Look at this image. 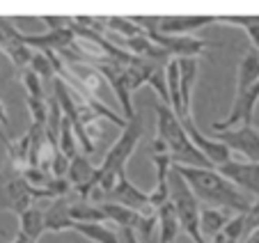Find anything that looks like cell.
Returning a JSON list of instances; mask_svg holds the SVG:
<instances>
[{
    "instance_id": "obj_1",
    "label": "cell",
    "mask_w": 259,
    "mask_h": 243,
    "mask_svg": "<svg viewBox=\"0 0 259 243\" xmlns=\"http://www.w3.org/2000/svg\"><path fill=\"white\" fill-rule=\"evenodd\" d=\"M172 170L188 184L191 193L197 202H206L211 209H223L227 214H248L254 199L248 193L239 190L234 184L220 177L213 168H188V166H172Z\"/></svg>"
},
{
    "instance_id": "obj_2",
    "label": "cell",
    "mask_w": 259,
    "mask_h": 243,
    "mask_svg": "<svg viewBox=\"0 0 259 243\" xmlns=\"http://www.w3.org/2000/svg\"><path fill=\"white\" fill-rule=\"evenodd\" d=\"M142 133H145L142 117L136 112V115H133L126 124H124L122 136L117 138V142L108 149V154H106V158H103L101 168H97V186L90 190V197H88L90 202L101 205L103 197H106V193H110V190H113V186L117 184L124 175H126V163H128V158H131V154L136 151V147H138V142H140Z\"/></svg>"
},
{
    "instance_id": "obj_3",
    "label": "cell",
    "mask_w": 259,
    "mask_h": 243,
    "mask_svg": "<svg viewBox=\"0 0 259 243\" xmlns=\"http://www.w3.org/2000/svg\"><path fill=\"white\" fill-rule=\"evenodd\" d=\"M156 138H161L167 147L172 166H188V168H213L200 151L188 140L184 124L179 117L163 103H156Z\"/></svg>"
},
{
    "instance_id": "obj_4",
    "label": "cell",
    "mask_w": 259,
    "mask_h": 243,
    "mask_svg": "<svg viewBox=\"0 0 259 243\" xmlns=\"http://www.w3.org/2000/svg\"><path fill=\"white\" fill-rule=\"evenodd\" d=\"M128 19H131L133 23L145 32V37L149 39L152 44H156L158 49H163L170 58H175V60H179V58H197V55H202L211 46L206 39L191 37V34H186V37H170V34H161L156 30L161 16H128Z\"/></svg>"
},
{
    "instance_id": "obj_5",
    "label": "cell",
    "mask_w": 259,
    "mask_h": 243,
    "mask_svg": "<svg viewBox=\"0 0 259 243\" xmlns=\"http://www.w3.org/2000/svg\"><path fill=\"white\" fill-rule=\"evenodd\" d=\"M167 193H170V205L177 214V220H179V227L188 234L195 243H202L200 234V202L197 197L191 193L188 184L177 175L175 170H170V177H167Z\"/></svg>"
},
{
    "instance_id": "obj_6",
    "label": "cell",
    "mask_w": 259,
    "mask_h": 243,
    "mask_svg": "<svg viewBox=\"0 0 259 243\" xmlns=\"http://www.w3.org/2000/svg\"><path fill=\"white\" fill-rule=\"evenodd\" d=\"M44 197H46L44 190L30 188L23 181L21 172L12 170L10 166L0 170V209L21 216L25 209L32 207L34 199H44Z\"/></svg>"
},
{
    "instance_id": "obj_7",
    "label": "cell",
    "mask_w": 259,
    "mask_h": 243,
    "mask_svg": "<svg viewBox=\"0 0 259 243\" xmlns=\"http://www.w3.org/2000/svg\"><path fill=\"white\" fill-rule=\"evenodd\" d=\"M106 216V220L115 223L119 229H131L136 232V236H142V238H152L154 236V229H156V214L152 216H142L133 209H126V207H119V205H113V202H103L99 205Z\"/></svg>"
},
{
    "instance_id": "obj_8",
    "label": "cell",
    "mask_w": 259,
    "mask_h": 243,
    "mask_svg": "<svg viewBox=\"0 0 259 243\" xmlns=\"http://www.w3.org/2000/svg\"><path fill=\"white\" fill-rule=\"evenodd\" d=\"M211 140L220 142L230 151H239L248 158V163H259V131L250 127L227 129V131H213Z\"/></svg>"
},
{
    "instance_id": "obj_9",
    "label": "cell",
    "mask_w": 259,
    "mask_h": 243,
    "mask_svg": "<svg viewBox=\"0 0 259 243\" xmlns=\"http://www.w3.org/2000/svg\"><path fill=\"white\" fill-rule=\"evenodd\" d=\"M122 64L113 62V60H94V71L99 73L101 78H106V83L113 88L115 97H117L119 106H122V112H124V119H131L133 115H136V110H133V103H131V90H128V83H126V73H124Z\"/></svg>"
},
{
    "instance_id": "obj_10",
    "label": "cell",
    "mask_w": 259,
    "mask_h": 243,
    "mask_svg": "<svg viewBox=\"0 0 259 243\" xmlns=\"http://www.w3.org/2000/svg\"><path fill=\"white\" fill-rule=\"evenodd\" d=\"M220 177H225L230 184H234L239 190L248 193L252 199L259 197V163H248V160H225L213 168Z\"/></svg>"
},
{
    "instance_id": "obj_11",
    "label": "cell",
    "mask_w": 259,
    "mask_h": 243,
    "mask_svg": "<svg viewBox=\"0 0 259 243\" xmlns=\"http://www.w3.org/2000/svg\"><path fill=\"white\" fill-rule=\"evenodd\" d=\"M257 101H259V80L254 85H250L248 90H243V92H236L232 112L223 122L211 124V131H227V129L236 127V124L250 127V124H252V117H254V106H257Z\"/></svg>"
},
{
    "instance_id": "obj_12",
    "label": "cell",
    "mask_w": 259,
    "mask_h": 243,
    "mask_svg": "<svg viewBox=\"0 0 259 243\" xmlns=\"http://www.w3.org/2000/svg\"><path fill=\"white\" fill-rule=\"evenodd\" d=\"M103 202H113V205L126 207V209H133V211H138V214H142V216L156 214V211L149 207V195H147L145 190H140L138 186H133L131 181H128L126 175H124L122 179L113 186V190H110V193H106ZM103 202H101V205H103Z\"/></svg>"
},
{
    "instance_id": "obj_13",
    "label": "cell",
    "mask_w": 259,
    "mask_h": 243,
    "mask_svg": "<svg viewBox=\"0 0 259 243\" xmlns=\"http://www.w3.org/2000/svg\"><path fill=\"white\" fill-rule=\"evenodd\" d=\"M64 179L71 186V195L78 199H88L90 190L97 186V168L90 163V158L85 154H76L69 160V170Z\"/></svg>"
},
{
    "instance_id": "obj_14",
    "label": "cell",
    "mask_w": 259,
    "mask_h": 243,
    "mask_svg": "<svg viewBox=\"0 0 259 243\" xmlns=\"http://www.w3.org/2000/svg\"><path fill=\"white\" fill-rule=\"evenodd\" d=\"M181 124H184V131H186L188 140L193 142V147H195V149L200 151V154L204 156V158L209 160L213 168L220 166V163H225V160H230V149H227V147H223L220 142L206 138L204 133L195 127V119H184Z\"/></svg>"
},
{
    "instance_id": "obj_15",
    "label": "cell",
    "mask_w": 259,
    "mask_h": 243,
    "mask_svg": "<svg viewBox=\"0 0 259 243\" xmlns=\"http://www.w3.org/2000/svg\"><path fill=\"white\" fill-rule=\"evenodd\" d=\"M179 99H181V119H193L191 101H193V88L197 80V58H179Z\"/></svg>"
},
{
    "instance_id": "obj_16",
    "label": "cell",
    "mask_w": 259,
    "mask_h": 243,
    "mask_svg": "<svg viewBox=\"0 0 259 243\" xmlns=\"http://www.w3.org/2000/svg\"><path fill=\"white\" fill-rule=\"evenodd\" d=\"M211 23H215V16H161L156 30L170 37H186L188 32L202 30Z\"/></svg>"
},
{
    "instance_id": "obj_17",
    "label": "cell",
    "mask_w": 259,
    "mask_h": 243,
    "mask_svg": "<svg viewBox=\"0 0 259 243\" xmlns=\"http://www.w3.org/2000/svg\"><path fill=\"white\" fill-rule=\"evenodd\" d=\"M69 202H71V195L53 199V205L44 211V232H71L73 220L69 218Z\"/></svg>"
},
{
    "instance_id": "obj_18",
    "label": "cell",
    "mask_w": 259,
    "mask_h": 243,
    "mask_svg": "<svg viewBox=\"0 0 259 243\" xmlns=\"http://www.w3.org/2000/svg\"><path fill=\"white\" fill-rule=\"evenodd\" d=\"M19 234L28 238V243H37L44 234V211L37 207H30L19 216Z\"/></svg>"
},
{
    "instance_id": "obj_19",
    "label": "cell",
    "mask_w": 259,
    "mask_h": 243,
    "mask_svg": "<svg viewBox=\"0 0 259 243\" xmlns=\"http://www.w3.org/2000/svg\"><path fill=\"white\" fill-rule=\"evenodd\" d=\"M69 218H71L73 223H101L103 225L106 216H103L99 205L90 202V199L73 197L71 202H69Z\"/></svg>"
},
{
    "instance_id": "obj_20",
    "label": "cell",
    "mask_w": 259,
    "mask_h": 243,
    "mask_svg": "<svg viewBox=\"0 0 259 243\" xmlns=\"http://www.w3.org/2000/svg\"><path fill=\"white\" fill-rule=\"evenodd\" d=\"M259 80V55L257 51H248L239 62V71H236V92H243L250 85Z\"/></svg>"
},
{
    "instance_id": "obj_21",
    "label": "cell",
    "mask_w": 259,
    "mask_h": 243,
    "mask_svg": "<svg viewBox=\"0 0 259 243\" xmlns=\"http://www.w3.org/2000/svg\"><path fill=\"white\" fill-rule=\"evenodd\" d=\"M230 216L223 209H211V207H204L200 209V234L206 241V236H215V234L223 232L227 223H230Z\"/></svg>"
},
{
    "instance_id": "obj_22",
    "label": "cell",
    "mask_w": 259,
    "mask_h": 243,
    "mask_svg": "<svg viewBox=\"0 0 259 243\" xmlns=\"http://www.w3.org/2000/svg\"><path fill=\"white\" fill-rule=\"evenodd\" d=\"M71 232L80 234V236L90 238L94 243H119L117 232H113L110 227H106L101 223H73Z\"/></svg>"
},
{
    "instance_id": "obj_23",
    "label": "cell",
    "mask_w": 259,
    "mask_h": 243,
    "mask_svg": "<svg viewBox=\"0 0 259 243\" xmlns=\"http://www.w3.org/2000/svg\"><path fill=\"white\" fill-rule=\"evenodd\" d=\"M158 218V229H161V236H158V243H175L177 234H179V220H177V214L172 209V205H163L161 209L156 211Z\"/></svg>"
},
{
    "instance_id": "obj_24",
    "label": "cell",
    "mask_w": 259,
    "mask_h": 243,
    "mask_svg": "<svg viewBox=\"0 0 259 243\" xmlns=\"http://www.w3.org/2000/svg\"><path fill=\"white\" fill-rule=\"evenodd\" d=\"M103 30H110L113 34H122V39H131L138 34H145L128 16H108L103 19Z\"/></svg>"
},
{
    "instance_id": "obj_25",
    "label": "cell",
    "mask_w": 259,
    "mask_h": 243,
    "mask_svg": "<svg viewBox=\"0 0 259 243\" xmlns=\"http://www.w3.org/2000/svg\"><path fill=\"white\" fill-rule=\"evenodd\" d=\"M58 151L64 158L71 160L73 156L78 154V147H76V136H73V129L67 119L62 117V124H60V133H58Z\"/></svg>"
},
{
    "instance_id": "obj_26",
    "label": "cell",
    "mask_w": 259,
    "mask_h": 243,
    "mask_svg": "<svg viewBox=\"0 0 259 243\" xmlns=\"http://www.w3.org/2000/svg\"><path fill=\"white\" fill-rule=\"evenodd\" d=\"M19 78H21V85L25 88V92H28L30 99H46L44 88H41V78L37 76L34 71H30V69H23V71L19 73Z\"/></svg>"
},
{
    "instance_id": "obj_27",
    "label": "cell",
    "mask_w": 259,
    "mask_h": 243,
    "mask_svg": "<svg viewBox=\"0 0 259 243\" xmlns=\"http://www.w3.org/2000/svg\"><path fill=\"white\" fill-rule=\"evenodd\" d=\"M25 106H28V112H30V117H32V124L46 127V117H49V103H46V99L25 97Z\"/></svg>"
},
{
    "instance_id": "obj_28",
    "label": "cell",
    "mask_w": 259,
    "mask_h": 243,
    "mask_svg": "<svg viewBox=\"0 0 259 243\" xmlns=\"http://www.w3.org/2000/svg\"><path fill=\"white\" fill-rule=\"evenodd\" d=\"M28 69H30V71H34V73H37V76H39V78H46V80H51V78H55L53 67H51L49 58H46L44 53H39V51H34V53H32V60H30Z\"/></svg>"
},
{
    "instance_id": "obj_29",
    "label": "cell",
    "mask_w": 259,
    "mask_h": 243,
    "mask_svg": "<svg viewBox=\"0 0 259 243\" xmlns=\"http://www.w3.org/2000/svg\"><path fill=\"white\" fill-rule=\"evenodd\" d=\"M254 229H259V197L254 199L248 214L243 216V238H248Z\"/></svg>"
},
{
    "instance_id": "obj_30",
    "label": "cell",
    "mask_w": 259,
    "mask_h": 243,
    "mask_svg": "<svg viewBox=\"0 0 259 243\" xmlns=\"http://www.w3.org/2000/svg\"><path fill=\"white\" fill-rule=\"evenodd\" d=\"M215 23L250 28V25H259V16H215Z\"/></svg>"
},
{
    "instance_id": "obj_31",
    "label": "cell",
    "mask_w": 259,
    "mask_h": 243,
    "mask_svg": "<svg viewBox=\"0 0 259 243\" xmlns=\"http://www.w3.org/2000/svg\"><path fill=\"white\" fill-rule=\"evenodd\" d=\"M39 19L49 25V30H62V28H69V25H71V19H69V16H39Z\"/></svg>"
},
{
    "instance_id": "obj_32",
    "label": "cell",
    "mask_w": 259,
    "mask_h": 243,
    "mask_svg": "<svg viewBox=\"0 0 259 243\" xmlns=\"http://www.w3.org/2000/svg\"><path fill=\"white\" fill-rule=\"evenodd\" d=\"M117 238H119V243H140L136 236V232H131V229H119Z\"/></svg>"
},
{
    "instance_id": "obj_33",
    "label": "cell",
    "mask_w": 259,
    "mask_h": 243,
    "mask_svg": "<svg viewBox=\"0 0 259 243\" xmlns=\"http://www.w3.org/2000/svg\"><path fill=\"white\" fill-rule=\"evenodd\" d=\"M250 34V42H252V51H257L259 53V25H250V28H245Z\"/></svg>"
},
{
    "instance_id": "obj_34",
    "label": "cell",
    "mask_w": 259,
    "mask_h": 243,
    "mask_svg": "<svg viewBox=\"0 0 259 243\" xmlns=\"http://www.w3.org/2000/svg\"><path fill=\"white\" fill-rule=\"evenodd\" d=\"M245 241H248V243H259V229H254V232L250 234V236L245 238Z\"/></svg>"
},
{
    "instance_id": "obj_35",
    "label": "cell",
    "mask_w": 259,
    "mask_h": 243,
    "mask_svg": "<svg viewBox=\"0 0 259 243\" xmlns=\"http://www.w3.org/2000/svg\"><path fill=\"white\" fill-rule=\"evenodd\" d=\"M10 243H28V238H25V236H21V234H16V236L12 238Z\"/></svg>"
},
{
    "instance_id": "obj_36",
    "label": "cell",
    "mask_w": 259,
    "mask_h": 243,
    "mask_svg": "<svg viewBox=\"0 0 259 243\" xmlns=\"http://www.w3.org/2000/svg\"><path fill=\"white\" fill-rule=\"evenodd\" d=\"M202 243H209V241H202Z\"/></svg>"
},
{
    "instance_id": "obj_37",
    "label": "cell",
    "mask_w": 259,
    "mask_h": 243,
    "mask_svg": "<svg viewBox=\"0 0 259 243\" xmlns=\"http://www.w3.org/2000/svg\"><path fill=\"white\" fill-rule=\"evenodd\" d=\"M257 55H259V53H257Z\"/></svg>"
}]
</instances>
